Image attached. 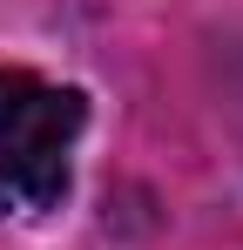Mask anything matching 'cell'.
Returning <instances> with one entry per match:
<instances>
[{"instance_id":"obj_1","label":"cell","mask_w":243,"mask_h":250,"mask_svg":"<svg viewBox=\"0 0 243 250\" xmlns=\"http://www.w3.org/2000/svg\"><path fill=\"white\" fill-rule=\"evenodd\" d=\"M88 122V95L27 68H0V216H40L68 189V149Z\"/></svg>"}]
</instances>
